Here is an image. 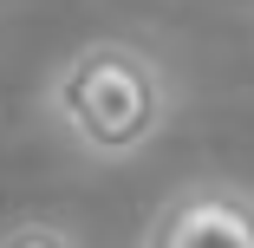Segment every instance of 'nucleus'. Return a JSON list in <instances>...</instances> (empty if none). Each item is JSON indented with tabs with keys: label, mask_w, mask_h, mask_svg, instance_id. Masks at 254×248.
<instances>
[{
	"label": "nucleus",
	"mask_w": 254,
	"mask_h": 248,
	"mask_svg": "<svg viewBox=\"0 0 254 248\" xmlns=\"http://www.w3.org/2000/svg\"><path fill=\"white\" fill-rule=\"evenodd\" d=\"M39 111L78 157L130 164L163 137V124L176 111V85L137 39L105 33L53 66V79L39 91Z\"/></svg>",
	"instance_id": "nucleus-1"
},
{
	"label": "nucleus",
	"mask_w": 254,
	"mask_h": 248,
	"mask_svg": "<svg viewBox=\"0 0 254 248\" xmlns=\"http://www.w3.org/2000/svg\"><path fill=\"white\" fill-rule=\"evenodd\" d=\"M143 248H254V196L235 176L176 183L143 222Z\"/></svg>",
	"instance_id": "nucleus-2"
},
{
	"label": "nucleus",
	"mask_w": 254,
	"mask_h": 248,
	"mask_svg": "<svg viewBox=\"0 0 254 248\" xmlns=\"http://www.w3.org/2000/svg\"><path fill=\"white\" fill-rule=\"evenodd\" d=\"M0 248H78V235H65L59 222H13L0 229Z\"/></svg>",
	"instance_id": "nucleus-3"
}]
</instances>
